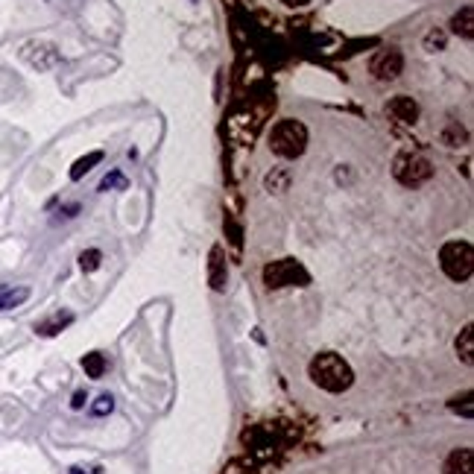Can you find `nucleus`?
I'll return each mask as SVG.
<instances>
[{"label": "nucleus", "mask_w": 474, "mask_h": 474, "mask_svg": "<svg viewBox=\"0 0 474 474\" xmlns=\"http://www.w3.org/2000/svg\"><path fill=\"white\" fill-rule=\"evenodd\" d=\"M264 284L269 290H282V287H304L311 284V272L304 269L296 258H282L264 267Z\"/></svg>", "instance_id": "nucleus-4"}, {"label": "nucleus", "mask_w": 474, "mask_h": 474, "mask_svg": "<svg viewBox=\"0 0 474 474\" xmlns=\"http://www.w3.org/2000/svg\"><path fill=\"white\" fill-rule=\"evenodd\" d=\"M282 4H284V6H290V9H299V6H308L311 0H282Z\"/></svg>", "instance_id": "nucleus-25"}, {"label": "nucleus", "mask_w": 474, "mask_h": 474, "mask_svg": "<svg viewBox=\"0 0 474 474\" xmlns=\"http://www.w3.org/2000/svg\"><path fill=\"white\" fill-rule=\"evenodd\" d=\"M465 129L457 123V120H451L448 126H445V132H442V144H448V147H460V144H465Z\"/></svg>", "instance_id": "nucleus-17"}, {"label": "nucleus", "mask_w": 474, "mask_h": 474, "mask_svg": "<svg viewBox=\"0 0 474 474\" xmlns=\"http://www.w3.org/2000/svg\"><path fill=\"white\" fill-rule=\"evenodd\" d=\"M86 401H88V396H86V393H82V389H79V393H73V401H71V407H73V410H82V407H86Z\"/></svg>", "instance_id": "nucleus-24"}, {"label": "nucleus", "mask_w": 474, "mask_h": 474, "mask_svg": "<svg viewBox=\"0 0 474 474\" xmlns=\"http://www.w3.org/2000/svg\"><path fill=\"white\" fill-rule=\"evenodd\" d=\"M111 410H115V398H111L108 393H105V396H100V398H97V404L91 407V413H94V416H105V413H111Z\"/></svg>", "instance_id": "nucleus-22"}, {"label": "nucleus", "mask_w": 474, "mask_h": 474, "mask_svg": "<svg viewBox=\"0 0 474 474\" xmlns=\"http://www.w3.org/2000/svg\"><path fill=\"white\" fill-rule=\"evenodd\" d=\"M439 267L451 282H468L474 272V249L468 240H451L439 249Z\"/></svg>", "instance_id": "nucleus-3"}, {"label": "nucleus", "mask_w": 474, "mask_h": 474, "mask_svg": "<svg viewBox=\"0 0 474 474\" xmlns=\"http://www.w3.org/2000/svg\"><path fill=\"white\" fill-rule=\"evenodd\" d=\"M226 282H229L226 255H222V246H214L211 249V261H208V284H211V290L222 293V290H226Z\"/></svg>", "instance_id": "nucleus-9"}, {"label": "nucleus", "mask_w": 474, "mask_h": 474, "mask_svg": "<svg viewBox=\"0 0 474 474\" xmlns=\"http://www.w3.org/2000/svg\"><path fill=\"white\" fill-rule=\"evenodd\" d=\"M451 26H454V33L463 36V38H474V9L471 6H463L454 18H451Z\"/></svg>", "instance_id": "nucleus-12"}, {"label": "nucleus", "mask_w": 474, "mask_h": 474, "mask_svg": "<svg viewBox=\"0 0 474 474\" xmlns=\"http://www.w3.org/2000/svg\"><path fill=\"white\" fill-rule=\"evenodd\" d=\"M308 375L311 381L325 389V393H346V389L354 383V372L351 366L346 364V360L340 354H334V351H322L311 360V366H308Z\"/></svg>", "instance_id": "nucleus-1"}, {"label": "nucleus", "mask_w": 474, "mask_h": 474, "mask_svg": "<svg viewBox=\"0 0 474 474\" xmlns=\"http://www.w3.org/2000/svg\"><path fill=\"white\" fill-rule=\"evenodd\" d=\"M287 185H290V176H287L284 170H275V173H269V176H267V187H269V190H275V193H284V190H287Z\"/></svg>", "instance_id": "nucleus-20"}, {"label": "nucleus", "mask_w": 474, "mask_h": 474, "mask_svg": "<svg viewBox=\"0 0 474 474\" xmlns=\"http://www.w3.org/2000/svg\"><path fill=\"white\" fill-rule=\"evenodd\" d=\"M445 41H448V38H445L442 30H431L428 38H425V47H428L431 53H436V50H445Z\"/></svg>", "instance_id": "nucleus-21"}, {"label": "nucleus", "mask_w": 474, "mask_h": 474, "mask_svg": "<svg viewBox=\"0 0 474 474\" xmlns=\"http://www.w3.org/2000/svg\"><path fill=\"white\" fill-rule=\"evenodd\" d=\"M82 369H86V375L88 378H103L105 375V357L100 354V351H91V354H86L82 357Z\"/></svg>", "instance_id": "nucleus-15"}, {"label": "nucleus", "mask_w": 474, "mask_h": 474, "mask_svg": "<svg viewBox=\"0 0 474 474\" xmlns=\"http://www.w3.org/2000/svg\"><path fill=\"white\" fill-rule=\"evenodd\" d=\"M111 187H126V179H123V173H108L103 182H100V190H111Z\"/></svg>", "instance_id": "nucleus-23"}, {"label": "nucleus", "mask_w": 474, "mask_h": 474, "mask_svg": "<svg viewBox=\"0 0 474 474\" xmlns=\"http://www.w3.org/2000/svg\"><path fill=\"white\" fill-rule=\"evenodd\" d=\"M71 474H86V471H82V468H71Z\"/></svg>", "instance_id": "nucleus-26"}, {"label": "nucleus", "mask_w": 474, "mask_h": 474, "mask_svg": "<svg viewBox=\"0 0 474 474\" xmlns=\"http://www.w3.org/2000/svg\"><path fill=\"white\" fill-rule=\"evenodd\" d=\"M21 56H24V59L30 62L33 68H38V71H47V68H53L56 62H59V53H56V47L41 44V41H30V44H24Z\"/></svg>", "instance_id": "nucleus-8"}, {"label": "nucleus", "mask_w": 474, "mask_h": 474, "mask_svg": "<svg viewBox=\"0 0 474 474\" xmlns=\"http://www.w3.org/2000/svg\"><path fill=\"white\" fill-rule=\"evenodd\" d=\"M442 474H474V454L471 448H454L442 465Z\"/></svg>", "instance_id": "nucleus-10"}, {"label": "nucleus", "mask_w": 474, "mask_h": 474, "mask_svg": "<svg viewBox=\"0 0 474 474\" xmlns=\"http://www.w3.org/2000/svg\"><path fill=\"white\" fill-rule=\"evenodd\" d=\"M454 349H457V357L463 360L465 366H474V325H465V328L460 331Z\"/></svg>", "instance_id": "nucleus-11"}, {"label": "nucleus", "mask_w": 474, "mask_h": 474, "mask_svg": "<svg viewBox=\"0 0 474 474\" xmlns=\"http://www.w3.org/2000/svg\"><path fill=\"white\" fill-rule=\"evenodd\" d=\"M73 322V314H56L53 319H47V322H41V325H36V331L41 334V337H56L62 328H68Z\"/></svg>", "instance_id": "nucleus-14"}, {"label": "nucleus", "mask_w": 474, "mask_h": 474, "mask_svg": "<svg viewBox=\"0 0 474 474\" xmlns=\"http://www.w3.org/2000/svg\"><path fill=\"white\" fill-rule=\"evenodd\" d=\"M448 410H454V413L465 416V419H471V416H474V393L468 389V393H463V396H454L448 401Z\"/></svg>", "instance_id": "nucleus-16"}, {"label": "nucleus", "mask_w": 474, "mask_h": 474, "mask_svg": "<svg viewBox=\"0 0 474 474\" xmlns=\"http://www.w3.org/2000/svg\"><path fill=\"white\" fill-rule=\"evenodd\" d=\"M100 264H103V252H100V249H86V252L79 255V267H82V272H97Z\"/></svg>", "instance_id": "nucleus-18"}, {"label": "nucleus", "mask_w": 474, "mask_h": 474, "mask_svg": "<svg viewBox=\"0 0 474 474\" xmlns=\"http://www.w3.org/2000/svg\"><path fill=\"white\" fill-rule=\"evenodd\" d=\"M100 161H103V153H97V150H94V153H88V155H82V158H76V161H73V167H71V179H73V182H79L86 173H91Z\"/></svg>", "instance_id": "nucleus-13"}, {"label": "nucleus", "mask_w": 474, "mask_h": 474, "mask_svg": "<svg viewBox=\"0 0 474 474\" xmlns=\"http://www.w3.org/2000/svg\"><path fill=\"white\" fill-rule=\"evenodd\" d=\"M401 71H404V56H401V50H396V47H383V50H378L372 59H369V73H372L375 79H381V82L398 79Z\"/></svg>", "instance_id": "nucleus-6"}, {"label": "nucleus", "mask_w": 474, "mask_h": 474, "mask_svg": "<svg viewBox=\"0 0 474 474\" xmlns=\"http://www.w3.org/2000/svg\"><path fill=\"white\" fill-rule=\"evenodd\" d=\"M24 299H30V290H12V293H4V296H0V311L15 308V304H21Z\"/></svg>", "instance_id": "nucleus-19"}, {"label": "nucleus", "mask_w": 474, "mask_h": 474, "mask_svg": "<svg viewBox=\"0 0 474 474\" xmlns=\"http://www.w3.org/2000/svg\"><path fill=\"white\" fill-rule=\"evenodd\" d=\"M383 111H386V118L393 123H398V126H413L416 120H419V103H416L413 97H404V94L389 100Z\"/></svg>", "instance_id": "nucleus-7"}, {"label": "nucleus", "mask_w": 474, "mask_h": 474, "mask_svg": "<svg viewBox=\"0 0 474 474\" xmlns=\"http://www.w3.org/2000/svg\"><path fill=\"white\" fill-rule=\"evenodd\" d=\"M393 176L404 185V187H419L433 176V164L419 155V153H401L393 161Z\"/></svg>", "instance_id": "nucleus-5"}, {"label": "nucleus", "mask_w": 474, "mask_h": 474, "mask_svg": "<svg viewBox=\"0 0 474 474\" xmlns=\"http://www.w3.org/2000/svg\"><path fill=\"white\" fill-rule=\"evenodd\" d=\"M269 150L282 158H299L308 150V129L299 120H282L269 132Z\"/></svg>", "instance_id": "nucleus-2"}]
</instances>
